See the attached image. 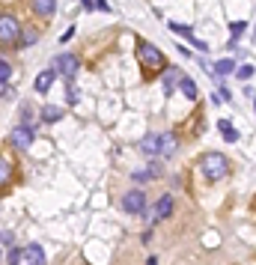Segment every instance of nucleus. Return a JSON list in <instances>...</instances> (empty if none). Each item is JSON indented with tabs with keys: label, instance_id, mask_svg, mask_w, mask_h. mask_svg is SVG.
<instances>
[{
	"label": "nucleus",
	"instance_id": "5701e85b",
	"mask_svg": "<svg viewBox=\"0 0 256 265\" xmlns=\"http://www.w3.org/2000/svg\"><path fill=\"white\" fill-rule=\"evenodd\" d=\"M251 75H254V66H239L236 69V78H242V81H248Z\"/></svg>",
	"mask_w": 256,
	"mask_h": 265
},
{
	"label": "nucleus",
	"instance_id": "aec40b11",
	"mask_svg": "<svg viewBox=\"0 0 256 265\" xmlns=\"http://www.w3.org/2000/svg\"><path fill=\"white\" fill-rule=\"evenodd\" d=\"M170 30H173V33H182L188 42L194 39V30H191V27H185V24H176V21H173V24H170Z\"/></svg>",
	"mask_w": 256,
	"mask_h": 265
},
{
	"label": "nucleus",
	"instance_id": "6ab92c4d",
	"mask_svg": "<svg viewBox=\"0 0 256 265\" xmlns=\"http://www.w3.org/2000/svg\"><path fill=\"white\" fill-rule=\"evenodd\" d=\"M12 164H9V158H0V185H9L12 182Z\"/></svg>",
	"mask_w": 256,
	"mask_h": 265
},
{
	"label": "nucleus",
	"instance_id": "4468645a",
	"mask_svg": "<svg viewBox=\"0 0 256 265\" xmlns=\"http://www.w3.org/2000/svg\"><path fill=\"white\" fill-rule=\"evenodd\" d=\"M236 60L233 57H224V60H218L215 63V75H221V78H227V75H236Z\"/></svg>",
	"mask_w": 256,
	"mask_h": 265
},
{
	"label": "nucleus",
	"instance_id": "c85d7f7f",
	"mask_svg": "<svg viewBox=\"0 0 256 265\" xmlns=\"http://www.w3.org/2000/svg\"><path fill=\"white\" fill-rule=\"evenodd\" d=\"M72 36H75V27H69V30H66V33H63V36H60V42H69V39H72Z\"/></svg>",
	"mask_w": 256,
	"mask_h": 265
},
{
	"label": "nucleus",
	"instance_id": "f257e3e1",
	"mask_svg": "<svg viewBox=\"0 0 256 265\" xmlns=\"http://www.w3.org/2000/svg\"><path fill=\"white\" fill-rule=\"evenodd\" d=\"M200 167H203V173H206L209 182H221V179L230 173V161H227L221 152H209V155H203Z\"/></svg>",
	"mask_w": 256,
	"mask_h": 265
},
{
	"label": "nucleus",
	"instance_id": "39448f33",
	"mask_svg": "<svg viewBox=\"0 0 256 265\" xmlns=\"http://www.w3.org/2000/svg\"><path fill=\"white\" fill-rule=\"evenodd\" d=\"M54 63H57V75H63V78H75L78 75V69H81V63H78V57L75 54H60V57H54Z\"/></svg>",
	"mask_w": 256,
	"mask_h": 265
},
{
	"label": "nucleus",
	"instance_id": "2eb2a0df",
	"mask_svg": "<svg viewBox=\"0 0 256 265\" xmlns=\"http://www.w3.org/2000/svg\"><path fill=\"white\" fill-rule=\"evenodd\" d=\"M63 113H66L63 107H57V104H45V107H42V122H48V125H51V122H60Z\"/></svg>",
	"mask_w": 256,
	"mask_h": 265
},
{
	"label": "nucleus",
	"instance_id": "f03ea898",
	"mask_svg": "<svg viewBox=\"0 0 256 265\" xmlns=\"http://www.w3.org/2000/svg\"><path fill=\"white\" fill-rule=\"evenodd\" d=\"M137 60H140L143 66H152V69H164V54H161L155 45H149L146 39H140V42H137Z\"/></svg>",
	"mask_w": 256,
	"mask_h": 265
},
{
	"label": "nucleus",
	"instance_id": "f3484780",
	"mask_svg": "<svg viewBox=\"0 0 256 265\" xmlns=\"http://www.w3.org/2000/svg\"><path fill=\"white\" fill-rule=\"evenodd\" d=\"M9 248H15V236H12L9 230H3V233H0V260L9 254Z\"/></svg>",
	"mask_w": 256,
	"mask_h": 265
},
{
	"label": "nucleus",
	"instance_id": "9b49d317",
	"mask_svg": "<svg viewBox=\"0 0 256 265\" xmlns=\"http://www.w3.org/2000/svg\"><path fill=\"white\" fill-rule=\"evenodd\" d=\"M158 146H161V134H146L140 140V152L149 158H158Z\"/></svg>",
	"mask_w": 256,
	"mask_h": 265
},
{
	"label": "nucleus",
	"instance_id": "bb28decb",
	"mask_svg": "<svg viewBox=\"0 0 256 265\" xmlns=\"http://www.w3.org/2000/svg\"><path fill=\"white\" fill-rule=\"evenodd\" d=\"M75 101H78V89L69 84V104H75Z\"/></svg>",
	"mask_w": 256,
	"mask_h": 265
},
{
	"label": "nucleus",
	"instance_id": "1a4fd4ad",
	"mask_svg": "<svg viewBox=\"0 0 256 265\" xmlns=\"http://www.w3.org/2000/svg\"><path fill=\"white\" fill-rule=\"evenodd\" d=\"M176 149H179L176 134H173V131H164V134H161V146H158V158H173Z\"/></svg>",
	"mask_w": 256,
	"mask_h": 265
},
{
	"label": "nucleus",
	"instance_id": "c756f323",
	"mask_svg": "<svg viewBox=\"0 0 256 265\" xmlns=\"http://www.w3.org/2000/svg\"><path fill=\"white\" fill-rule=\"evenodd\" d=\"M146 179H152V176H149V173H134V182H140V185H143Z\"/></svg>",
	"mask_w": 256,
	"mask_h": 265
},
{
	"label": "nucleus",
	"instance_id": "412c9836",
	"mask_svg": "<svg viewBox=\"0 0 256 265\" xmlns=\"http://www.w3.org/2000/svg\"><path fill=\"white\" fill-rule=\"evenodd\" d=\"M9 78H12V66L6 60H0V84H6Z\"/></svg>",
	"mask_w": 256,
	"mask_h": 265
},
{
	"label": "nucleus",
	"instance_id": "a211bd4d",
	"mask_svg": "<svg viewBox=\"0 0 256 265\" xmlns=\"http://www.w3.org/2000/svg\"><path fill=\"white\" fill-rule=\"evenodd\" d=\"M218 128L224 131V140H227V143H236V140H239V131H236L227 119H221V122H218Z\"/></svg>",
	"mask_w": 256,
	"mask_h": 265
},
{
	"label": "nucleus",
	"instance_id": "7c9ffc66",
	"mask_svg": "<svg viewBox=\"0 0 256 265\" xmlns=\"http://www.w3.org/2000/svg\"><path fill=\"white\" fill-rule=\"evenodd\" d=\"M81 3H84L86 12H95V0H81Z\"/></svg>",
	"mask_w": 256,
	"mask_h": 265
},
{
	"label": "nucleus",
	"instance_id": "dca6fc26",
	"mask_svg": "<svg viewBox=\"0 0 256 265\" xmlns=\"http://www.w3.org/2000/svg\"><path fill=\"white\" fill-rule=\"evenodd\" d=\"M179 87H182V92L191 98V101H197V84L188 78V75H182V81H179Z\"/></svg>",
	"mask_w": 256,
	"mask_h": 265
},
{
	"label": "nucleus",
	"instance_id": "423d86ee",
	"mask_svg": "<svg viewBox=\"0 0 256 265\" xmlns=\"http://www.w3.org/2000/svg\"><path fill=\"white\" fill-rule=\"evenodd\" d=\"M9 143L15 149H30L33 146V128L30 125H15L12 134H9Z\"/></svg>",
	"mask_w": 256,
	"mask_h": 265
},
{
	"label": "nucleus",
	"instance_id": "6e6552de",
	"mask_svg": "<svg viewBox=\"0 0 256 265\" xmlns=\"http://www.w3.org/2000/svg\"><path fill=\"white\" fill-rule=\"evenodd\" d=\"M18 265H45V251H42L39 245H27V248H21Z\"/></svg>",
	"mask_w": 256,
	"mask_h": 265
},
{
	"label": "nucleus",
	"instance_id": "0eeeda50",
	"mask_svg": "<svg viewBox=\"0 0 256 265\" xmlns=\"http://www.w3.org/2000/svg\"><path fill=\"white\" fill-rule=\"evenodd\" d=\"M122 209H125L128 215H143V212H146V197H143V191H128V194L122 197Z\"/></svg>",
	"mask_w": 256,
	"mask_h": 265
},
{
	"label": "nucleus",
	"instance_id": "a878e982",
	"mask_svg": "<svg viewBox=\"0 0 256 265\" xmlns=\"http://www.w3.org/2000/svg\"><path fill=\"white\" fill-rule=\"evenodd\" d=\"M191 45H194V48H200V51H209V45H206V42H203V39H197V36H194V39H191Z\"/></svg>",
	"mask_w": 256,
	"mask_h": 265
},
{
	"label": "nucleus",
	"instance_id": "b1692460",
	"mask_svg": "<svg viewBox=\"0 0 256 265\" xmlns=\"http://www.w3.org/2000/svg\"><path fill=\"white\" fill-rule=\"evenodd\" d=\"M245 27H248L245 21H233V24H230V30H233V36H242V33H245Z\"/></svg>",
	"mask_w": 256,
	"mask_h": 265
},
{
	"label": "nucleus",
	"instance_id": "ddd939ff",
	"mask_svg": "<svg viewBox=\"0 0 256 265\" xmlns=\"http://www.w3.org/2000/svg\"><path fill=\"white\" fill-rule=\"evenodd\" d=\"M33 12L42 18H51L57 12V0H33Z\"/></svg>",
	"mask_w": 256,
	"mask_h": 265
},
{
	"label": "nucleus",
	"instance_id": "2f4dec72",
	"mask_svg": "<svg viewBox=\"0 0 256 265\" xmlns=\"http://www.w3.org/2000/svg\"><path fill=\"white\" fill-rule=\"evenodd\" d=\"M149 265H158V260H155V257H149Z\"/></svg>",
	"mask_w": 256,
	"mask_h": 265
},
{
	"label": "nucleus",
	"instance_id": "393cba45",
	"mask_svg": "<svg viewBox=\"0 0 256 265\" xmlns=\"http://www.w3.org/2000/svg\"><path fill=\"white\" fill-rule=\"evenodd\" d=\"M36 39H39V36H36V30H27V33H24V39H21V45L27 48V45H33Z\"/></svg>",
	"mask_w": 256,
	"mask_h": 265
},
{
	"label": "nucleus",
	"instance_id": "cd10ccee",
	"mask_svg": "<svg viewBox=\"0 0 256 265\" xmlns=\"http://www.w3.org/2000/svg\"><path fill=\"white\" fill-rule=\"evenodd\" d=\"M95 9H101V12H110V3H107V0H95Z\"/></svg>",
	"mask_w": 256,
	"mask_h": 265
},
{
	"label": "nucleus",
	"instance_id": "7ed1b4c3",
	"mask_svg": "<svg viewBox=\"0 0 256 265\" xmlns=\"http://www.w3.org/2000/svg\"><path fill=\"white\" fill-rule=\"evenodd\" d=\"M15 39H21V24L12 12L0 15V45H12Z\"/></svg>",
	"mask_w": 256,
	"mask_h": 265
},
{
	"label": "nucleus",
	"instance_id": "f8f14e48",
	"mask_svg": "<svg viewBox=\"0 0 256 265\" xmlns=\"http://www.w3.org/2000/svg\"><path fill=\"white\" fill-rule=\"evenodd\" d=\"M179 81H182V72L173 66V69H167L164 72V78H161V87H164V92H173L176 87H179Z\"/></svg>",
	"mask_w": 256,
	"mask_h": 265
},
{
	"label": "nucleus",
	"instance_id": "4be33fe9",
	"mask_svg": "<svg viewBox=\"0 0 256 265\" xmlns=\"http://www.w3.org/2000/svg\"><path fill=\"white\" fill-rule=\"evenodd\" d=\"M18 257H21V248H9V254H6V265H18Z\"/></svg>",
	"mask_w": 256,
	"mask_h": 265
},
{
	"label": "nucleus",
	"instance_id": "473e14b6",
	"mask_svg": "<svg viewBox=\"0 0 256 265\" xmlns=\"http://www.w3.org/2000/svg\"><path fill=\"white\" fill-rule=\"evenodd\" d=\"M254 107H256V98H254Z\"/></svg>",
	"mask_w": 256,
	"mask_h": 265
},
{
	"label": "nucleus",
	"instance_id": "9d476101",
	"mask_svg": "<svg viewBox=\"0 0 256 265\" xmlns=\"http://www.w3.org/2000/svg\"><path fill=\"white\" fill-rule=\"evenodd\" d=\"M54 78H57V72H54V69H42V72L36 75V84H33V89L45 95V92L51 89V84H54Z\"/></svg>",
	"mask_w": 256,
	"mask_h": 265
},
{
	"label": "nucleus",
	"instance_id": "20e7f679",
	"mask_svg": "<svg viewBox=\"0 0 256 265\" xmlns=\"http://www.w3.org/2000/svg\"><path fill=\"white\" fill-rule=\"evenodd\" d=\"M170 212H173V197H170V194H164V197H161L149 212H146V224H149V227H155L158 221L170 218Z\"/></svg>",
	"mask_w": 256,
	"mask_h": 265
}]
</instances>
